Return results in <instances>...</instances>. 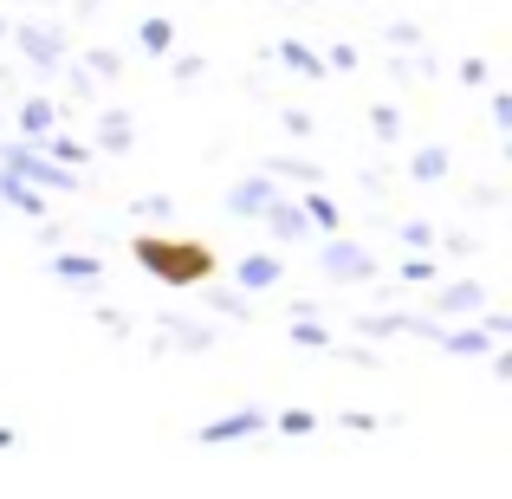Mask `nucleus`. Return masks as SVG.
Wrapping results in <instances>:
<instances>
[{"label":"nucleus","mask_w":512,"mask_h":499,"mask_svg":"<svg viewBox=\"0 0 512 499\" xmlns=\"http://www.w3.org/2000/svg\"><path fill=\"white\" fill-rule=\"evenodd\" d=\"M299 208H305V221H312V227H318V234H325V240H331V234H338V227H344L338 201H331V195H318V188H312V195L299 201Z\"/></svg>","instance_id":"20"},{"label":"nucleus","mask_w":512,"mask_h":499,"mask_svg":"<svg viewBox=\"0 0 512 499\" xmlns=\"http://www.w3.org/2000/svg\"><path fill=\"white\" fill-rule=\"evenodd\" d=\"M137 39H143V52H169V46H175V26H169V20H143Z\"/></svg>","instance_id":"26"},{"label":"nucleus","mask_w":512,"mask_h":499,"mask_svg":"<svg viewBox=\"0 0 512 499\" xmlns=\"http://www.w3.org/2000/svg\"><path fill=\"white\" fill-rule=\"evenodd\" d=\"M0 201H7L13 214H26V221H46V195H39V188H26L20 175H7V169H0Z\"/></svg>","instance_id":"14"},{"label":"nucleus","mask_w":512,"mask_h":499,"mask_svg":"<svg viewBox=\"0 0 512 499\" xmlns=\"http://www.w3.org/2000/svg\"><path fill=\"white\" fill-rule=\"evenodd\" d=\"M130 143H137L130 111H104V117H98V150H104V156H130Z\"/></svg>","instance_id":"13"},{"label":"nucleus","mask_w":512,"mask_h":499,"mask_svg":"<svg viewBox=\"0 0 512 499\" xmlns=\"http://www.w3.org/2000/svg\"><path fill=\"white\" fill-rule=\"evenodd\" d=\"M357 337L363 344H383V337H428V344H441V325L435 318H415V312H363Z\"/></svg>","instance_id":"5"},{"label":"nucleus","mask_w":512,"mask_h":499,"mask_svg":"<svg viewBox=\"0 0 512 499\" xmlns=\"http://www.w3.org/2000/svg\"><path fill=\"white\" fill-rule=\"evenodd\" d=\"M435 312H441V318L487 312V286H480V279H448V286H435Z\"/></svg>","instance_id":"9"},{"label":"nucleus","mask_w":512,"mask_h":499,"mask_svg":"<svg viewBox=\"0 0 512 499\" xmlns=\"http://www.w3.org/2000/svg\"><path fill=\"white\" fill-rule=\"evenodd\" d=\"M286 337H292L299 350H331V325H318V318H292Z\"/></svg>","instance_id":"21"},{"label":"nucleus","mask_w":512,"mask_h":499,"mask_svg":"<svg viewBox=\"0 0 512 499\" xmlns=\"http://www.w3.org/2000/svg\"><path fill=\"white\" fill-rule=\"evenodd\" d=\"M20 52H26V65H33V72H59V59H65V26H20Z\"/></svg>","instance_id":"6"},{"label":"nucleus","mask_w":512,"mask_h":499,"mask_svg":"<svg viewBox=\"0 0 512 499\" xmlns=\"http://www.w3.org/2000/svg\"><path fill=\"white\" fill-rule=\"evenodd\" d=\"M279 59H286L292 72H305V78H325V59H318L312 46H299V39H286V46H279Z\"/></svg>","instance_id":"22"},{"label":"nucleus","mask_w":512,"mask_h":499,"mask_svg":"<svg viewBox=\"0 0 512 499\" xmlns=\"http://www.w3.org/2000/svg\"><path fill=\"white\" fill-rule=\"evenodd\" d=\"M0 124H7V117H0Z\"/></svg>","instance_id":"36"},{"label":"nucleus","mask_w":512,"mask_h":499,"mask_svg":"<svg viewBox=\"0 0 512 499\" xmlns=\"http://www.w3.org/2000/svg\"><path fill=\"white\" fill-rule=\"evenodd\" d=\"M480 331H487L493 344H506V337H512V318L506 312H480Z\"/></svg>","instance_id":"30"},{"label":"nucleus","mask_w":512,"mask_h":499,"mask_svg":"<svg viewBox=\"0 0 512 499\" xmlns=\"http://www.w3.org/2000/svg\"><path fill=\"white\" fill-rule=\"evenodd\" d=\"M130 260L169 292H201L221 279V253L208 240H188V234H137L130 240Z\"/></svg>","instance_id":"1"},{"label":"nucleus","mask_w":512,"mask_h":499,"mask_svg":"<svg viewBox=\"0 0 512 499\" xmlns=\"http://www.w3.org/2000/svg\"><path fill=\"white\" fill-rule=\"evenodd\" d=\"M0 169L7 175H20L26 188H39V195H46V188H59V195H78V188H85V175H72V169H59V163H46V150H33V143H0Z\"/></svg>","instance_id":"2"},{"label":"nucleus","mask_w":512,"mask_h":499,"mask_svg":"<svg viewBox=\"0 0 512 499\" xmlns=\"http://www.w3.org/2000/svg\"><path fill=\"white\" fill-rule=\"evenodd\" d=\"M201 305L221 312V318H253V299H247V292H234V286H201Z\"/></svg>","instance_id":"19"},{"label":"nucleus","mask_w":512,"mask_h":499,"mask_svg":"<svg viewBox=\"0 0 512 499\" xmlns=\"http://www.w3.org/2000/svg\"><path fill=\"white\" fill-rule=\"evenodd\" d=\"M493 130H512V91H493Z\"/></svg>","instance_id":"32"},{"label":"nucleus","mask_w":512,"mask_h":499,"mask_svg":"<svg viewBox=\"0 0 512 499\" xmlns=\"http://www.w3.org/2000/svg\"><path fill=\"white\" fill-rule=\"evenodd\" d=\"M441 350H448V357H493V337L480 331V325H467V331H441Z\"/></svg>","instance_id":"17"},{"label":"nucleus","mask_w":512,"mask_h":499,"mask_svg":"<svg viewBox=\"0 0 512 499\" xmlns=\"http://www.w3.org/2000/svg\"><path fill=\"white\" fill-rule=\"evenodd\" d=\"M370 130H376V143H396L402 137V111H396V104H376V111H370Z\"/></svg>","instance_id":"24"},{"label":"nucleus","mask_w":512,"mask_h":499,"mask_svg":"<svg viewBox=\"0 0 512 499\" xmlns=\"http://www.w3.org/2000/svg\"><path fill=\"white\" fill-rule=\"evenodd\" d=\"M402 279H409V286H435V260H428V253H409V260H402Z\"/></svg>","instance_id":"28"},{"label":"nucleus","mask_w":512,"mask_h":499,"mask_svg":"<svg viewBox=\"0 0 512 499\" xmlns=\"http://www.w3.org/2000/svg\"><path fill=\"white\" fill-rule=\"evenodd\" d=\"M169 214H175L169 195H137L130 201V221H169Z\"/></svg>","instance_id":"25"},{"label":"nucleus","mask_w":512,"mask_h":499,"mask_svg":"<svg viewBox=\"0 0 512 499\" xmlns=\"http://www.w3.org/2000/svg\"><path fill=\"white\" fill-rule=\"evenodd\" d=\"M402 247H409V253H428V247H435V227H428V221H402Z\"/></svg>","instance_id":"29"},{"label":"nucleus","mask_w":512,"mask_h":499,"mask_svg":"<svg viewBox=\"0 0 512 499\" xmlns=\"http://www.w3.org/2000/svg\"><path fill=\"white\" fill-rule=\"evenodd\" d=\"M448 169H454V156L441 150V143H422V150L409 156V182H428V188H435V182H448Z\"/></svg>","instance_id":"16"},{"label":"nucleus","mask_w":512,"mask_h":499,"mask_svg":"<svg viewBox=\"0 0 512 499\" xmlns=\"http://www.w3.org/2000/svg\"><path fill=\"white\" fill-rule=\"evenodd\" d=\"M13 441H20V435H13V428H0V454H7V448H13Z\"/></svg>","instance_id":"35"},{"label":"nucleus","mask_w":512,"mask_h":499,"mask_svg":"<svg viewBox=\"0 0 512 499\" xmlns=\"http://www.w3.org/2000/svg\"><path fill=\"white\" fill-rule=\"evenodd\" d=\"M266 175H292V182H318V163H305V156H273Z\"/></svg>","instance_id":"27"},{"label":"nucleus","mask_w":512,"mask_h":499,"mask_svg":"<svg viewBox=\"0 0 512 499\" xmlns=\"http://www.w3.org/2000/svg\"><path fill=\"white\" fill-rule=\"evenodd\" d=\"M195 78H201V59H195V52H182V59H175V85H195Z\"/></svg>","instance_id":"33"},{"label":"nucleus","mask_w":512,"mask_h":499,"mask_svg":"<svg viewBox=\"0 0 512 499\" xmlns=\"http://www.w3.org/2000/svg\"><path fill=\"white\" fill-rule=\"evenodd\" d=\"M266 428H273L266 409H227V415H214V422L195 428V448H234V441H253V435H266Z\"/></svg>","instance_id":"4"},{"label":"nucleus","mask_w":512,"mask_h":499,"mask_svg":"<svg viewBox=\"0 0 512 499\" xmlns=\"http://www.w3.org/2000/svg\"><path fill=\"white\" fill-rule=\"evenodd\" d=\"M279 201V188H273V175H240L234 188H227V214L234 221H260L266 208Z\"/></svg>","instance_id":"7"},{"label":"nucleus","mask_w":512,"mask_h":499,"mask_svg":"<svg viewBox=\"0 0 512 499\" xmlns=\"http://www.w3.org/2000/svg\"><path fill=\"white\" fill-rule=\"evenodd\" d=\"M39 150H46V163H59V169H72V175L91 163V150H85V143H78V137H59V130H52V137L39 143Z\"/></svg>","instance_id":"18"},{"label":"nucleus","mask_w":512,"mask_h":499,"mask_svg":"<svg viewBox=\"0 0 512 499\" xmlns=\"http://www.w3.org/2000/svg\"><path fill=\"white\" fill-rule=\"evenodd\" d=\"M85 65H91V72H98V78H117V72H124V59H117V52H104V46H98V52H91V59H85Z\"/></svg>","instance_id":"31"},{"label":"nucleus","mask_w":512,"mask_h":499,"mask_svg":"<svg viewBox=\"0 0 512 499\" xmlns=\"http://www.w3.org/2000/svg\"><path fill=\"white\" fill-rule=\"evenodd\" d=\"M52 279L65 292H104V260L98 253H52Z\"/></svg>","instance_id":"8"},{"label":"nucleus","mask_w":512,"mask_h":499,"mask_svg":"<svg viewBox=\"0 0 512 499\" xmlns=\"http://www.w3.org/2000/svg\"><path fill=\"white\" fill-rule=\"evenodd\" d=\"M98 325L111 331V337H130V318H124V312H98Z\"/></svg>","instance_id":"34"},{"label":"nucleus","mask_w":512,"mask_h":499,"mask_svg":"<svg viewBox=\"0 0 512 499\" xmlns=\"http://www.w3.org/2000/svg\"><path fill=\"white\" fill-rule=\"evenodd\" d=\"M234 279H240L247 299H260V292H273L279 279H286V266H279V253H247V260L234 266Z\"/></svg>","instance_id":"11"},{"label":"nucleus","mask_w":512,"mask_h":499,"mask_svg":"<svg viewBox=\"0 0 512 499\" xmlns=\"http://www.w3.org/2000/svg\"><path fill=\"white\" fill-rule=\"evenodd\" d=\"M13 124H20V137H13V143H33V150H39V143H46L52 130H59V104L33 91V98L20 104V117H13Z\"/></svg>","instance_id":"10"},{"label":"nucleus","mask_w":512,"mask_h":499,"mask_svg":"<svg viewBox=\"0 0 512 499\" xmlns=\"http://www.w3.org/2000/svg\"><path fill=\"white\" fill-rule=\"evenodd\" d=\"M260 221H266V234H273L279 247H299V240L312 234V221H305V208H299V201H273V208H266Z\"/></svg>","instance_id":"12"},{"label":"nucleus","mask_w":512,"mask_h":499,"mask_svg":"<svg viewBox=\"0 0 512 499\" xmlns=\"http://www.w3.org/2000/svg\"><path fill=\"white\" fill-rule=\"evenodd\" d=\"M273 428H279V435H292V441H305V435L318 428V415H312V409H279Z\"/></svg>","instance_id":"23"},{"label":"nucleus","mask_w":512,"mask_h":499,"mask_svg":"<svg viewBox=\"0 0 512 499\" xmlns=\"http://www.w3.org/2000/svg\"><path fill=\"white\" fill-rule=\"evenodd\" d=\"M318 273L338 279V286H363V279H376V253L357 247V240H344V234H331L325 247H318Z\"/></svg>","instance_id":"3"},{"label":"nucleus","mask_w":512,"mask_h":499,"mask_svg":"<svg viewBox=\"0 0 512 499\" xmlns=\"http://www.w3.org/2000/svg\"><path fill=\"white\" fill-rule=\"evenodd\" d=\"M156 344H182V350H214V325L201 318H163V337Z\"/></svg>","instance_id":"15"}]
</instances>
